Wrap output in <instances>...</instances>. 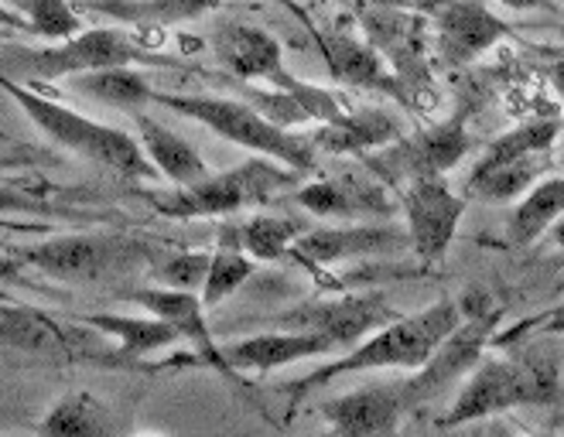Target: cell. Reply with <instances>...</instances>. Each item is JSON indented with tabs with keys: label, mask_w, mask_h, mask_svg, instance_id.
<instances>
[{
	"label": "cell",
	"mask_w": 564,
	"mask_h": 437,
	"mask_svg": "<svg viewBox=\"0 0 564 437\" xmlns=\"http://www.w3.org/2000/svg\"><path fill=\"white\" fill-rule=\"evenodd\" d=\"M24 271V263L14 253H0V281H14Z\"/></svg>",
	"instance_id": "obj_39"
},
{
	"label": "cell",
	"mask_w": 564,
	"mask_h": 437,
	"mask_svg": "<svg viewBox=\"0 0 564 437\" xmlns=\"http://www.w3.org/2000/svg\"><path fill=\"white\" fill-rule=\"evenodd\" d=\"M11 253L28 271H39L62 284H107L134 277L154 256V250L130 232H65V237H52Z\"/></svg>",
	"instance_id": "obj_6"
},
{
	"label": "cell",
	"mask_w": 564,
	"mask_h": 437,
	"mask_svg": "<svg viewBox=\"0 0 564 437\" xmlns=\"http://www.w3.org/2000/svg\"><path fill=\"white\" fill-rule=\"evenodd\" d=\"M297 206L315 219L332 222H359L387 216L390 201L383 198L380 185H367L359 178H322L297 188Z\"/></svg>",
	"instance_id": "obj_21"
},
{
	"label": "cell",
	"mask_w": 564,
	"mask_h": 437,
	"mask_svg": "<svg viewBox=\"0 0 564 437\" xmlns=\"http://www.w3.org/2000/svg\"><path fill=\"white\" fill-rule=\"evenodd\" d=\"M383 4L401 8V11H414V14H421V11H438V8H435L438 0H383Z\"/></svg>",
	"instance_id": "obj_38"
},
{
	"label": "cell",
	"mask_w": 564,
	"mask_h": 437,
	"mask_svg": "<svg viewBox=\"0 0 564 437\" xmlns=\"http://www.w3.org/2000/svg\"><path fill=\"white\" fill-rule=\"evenodd\" d=\"M223 0H99L93 11H104L113 21H123L138 31L169 28L182 21H195L209 11H216Z\"/></svg>",
	"instance_id": "obj_29"
},
{
	"label": "cell",
	"mask_w": 564,
	"mask_h": 437,
	"mask_svg": "<svg viewBox=\"0 0 564 437\" xmlns=\"http://www.w3.org/2000/svg\"><path fill=\"white\" fill-rule=\"evenodd\" d=\"M107 65H169L182 69V62L154 55L144 42L130 39L120 28H83L65 42H48L45 48H0V73L28 83L73 79L79 73L107 69Z\"/></svg>",
	"instance_id": "obj_3"
},
{
	"label": "cell",
	"mask_w": 564,
	"mask_h": 437,
	"mask_svg": "<svg viewBox=\"0 0 564 437\" xmlns=\"http://www.w3.org/2000/svg\"><path fill=\"white\" fill-rule=\"evenodd\" d=\"M130 301H138V305L148 308V315L154 318H164L169 325L178 328V335L185 342H192V362H203L216 373L237 380L240 373L237 369H229L223 349L216 346L213 331H209V321H206V305L203 297L195 291H175V287H138L127 294Z\"/></svg>",
	"instance_id": "obj_15"
},
{
	"label": "cell",
	"mask_w": 564,
	"mask_h": 437,
	"mask_svg": "<svg viewBox=\"0 0 564 437\" xmlns=\"http://www.w3.org/2000/svg\"><path fill=\"white\" fill-rule=\"evenodd\" d=\"M322 417L339 437H380L393 434L404 414L401 383H370L322 403Z\"/></svg>",
	"instance_id": "obj_18"
},
{
	"label": "cell",
	"mask_w": 564,
	"mask_h": 437,
	"mask_svg": "<svg viewBox=\"0 0 564 437\" xmlns=\"http://www.w3.org/2000/svg\"><path fill=\"white\" fill-rule=\"evenodd\" d=\"M28 157L24 154H8V157H0V172H4V167H14V164H24Z\"/></svg>",
	"instance_id": "obj_43"
},
{
	"label": "cell",
	"mask_w": 564,
	"mask_h": 437,
	"mask_svg": "<svg viewBox=\"0 0 564 437\" xmlns=\"http://www.w3.org/2000/svg\"><path fill=\"white\" fill-rule=\"evenodd\" d=\"M253 271H257V260H253V256H247L240 247H223V243H219V250H216L213 260H209L206 284H203V291H198V297H203L206 312H209V308H219L226 297H234V294L253 277Z\"/></svg>",
	"instance_id": "obj_32"
},
{
	"label": "cell",
	"mask_w": 564,
	"mask_h": 437,
	"mask_svg": "<svg viewBox=\"0 0 564 437\" xmlns=\"http://www.w3.org/2000/svg\"><path fill=\"white\" fill-rule=\"evenodd\" d=\"M393 308L380 294H349V297H336V301H318V305H305L294 308L281 318V325L288 328H312L328 335L336 342L339 356L349 352L356 342L367 339L370 331L383 328L387 321H393Z\"/></svg>",
	"instance_id": "obj_13"
},
{
	"label": "cell",
	"mask_w": 564,
	"mask_h": 437,
	"mask_svg": "<svg viewBox=\"0 0 564 437\" xmlns=\"http://www.w3.org/2000/svg\"><path fill=\"white\" fill-rule=\"evenodd\" d=\"M0 342L55 362H96V365H117L113 349L99 346V331L83 325H65L39 308H4L0 312Z\"/></svg>",
	"instance_id": "obj_10"
},
{
	"label": "cell",
	"mask_w": 564,
	"mask_h": 437,
	"mask_svg": "<svg viewBox=\"0 0 564 437\" xmlns=\"http://www.w3.org/2000/svg\"><path fill=\"white\" fill-rule=\"evenodd\" d=\"M401 138V123H397L390 113L383 110H356L349 107L339 120H328L318 123L312 133V148L325 151V154H336V157H362L370 151L387 148L390 141Z\"/></svg>",
	"instance_id": "obj_22"
},
{
	"label": "cell",
	"mask_w": 564,
	"mask_h": 437,
	"mask_svg": "<svg viewBox=\"0 0 564 437\" xmlns=\"http://www.w3.org/2000/svg\"><path fill=\"white\" fill-rule=\"evenodd\" d=\"M14 8L28 21V35L42 42H65L83 31V14L69 0H21Z\"/></svg>",
	"instance_id": "obj_33"
},
{
	"label": "cell",
	"mask_w": 564,
	"mask_h": 437,
	"mask_svg": "<svg viewBox=\"0 0 564 437\" xmlns=\"http://www.w3.org/2000/svg\"><path fill=\"white\" fill-rule=\"evenodd\" d=\"M557 133H561V120L557 117H538V120H527L507 133H500L496 141L486 144L482 157L476 161L473 172H486V167H496V164H507V161H517V157H527V154H544V151H554L557 144Z\"/></svg>",
	"instance_id": "obj_31"
},
{
	"label": "cell",
	"mask_w": 564,
	"mask_h": 437,
	"mask_svg": "<svg viewBox=\"0 0 564 437\" xmlns=\"http://www.w3.org/2000/svg\"><path fill=\"white\" fill-rule=\"evenodd\" d=\"M401 206L408 216V237L411 250L421 263H442L458 222L469 209V195H455L445 175H427L404 185Z\"/></svg>",
	"instance_id": "obj_11"
},
{
	"label": "cell",
	"mask_w": 564,
	"mask_h": 437,
	"mask_svg": "<svg viewBox=\"0 0 564 437\" xmlns=\"http://www.w3.org/2000/svg\"><path fill=\"white\" fill-rule=\"evenodd\" d=\"M134 120H138V141H141L148 161L158 167L161 178H169L172 185H192L209 175V164L182 138V133L158 123L144 110L134 113Z\"/></svg>",
	"instance_id": "obj_24"
},
{
	"label": "cell",
	"mask_w": 564,
	"mask_h": 437,
	"mask_svg": "<svg viewBox=\"0 0 564 437\" xmlns=\"http://www.w3.org/2000/svg\"><path fill=\"white\" fill-rule=\"evenodd\" d=\"M312 39L318 45V52L325 55V65L336 83L343 86H367V89H387L393 99H401L408 107V96L397 83V76L383 65L380 52L370 42L349 39L343 31H322L312 24Z\"/></svg>",
	"instance_id": "obj_19"
},
{
	"label": "cell",
	"mask_w": 564,
	"mask_h": 437,
	"mask_svg": "<svg viewBox=\"0 0 564 437\" xmlns=\"http://www.w3.org/2000/svg\"><path fill=\"white\" fill-rule=\"evenodd\" d=\"M69 83L79 96L93 99V103L123 110L130 117L141 113L154 96V86L144 79V73L138 69V65H107V69L79 73Z\"/></svg>",
	"instance_id": "obj_25"
},
{
	"label": "cell",
	"mask_w": 564,
	"mask_h": 437,
	"mask_svg": "<svg viewBox=\"0 0 564 437\" xmlns=\"http://www.w3.org/2000/svg\"><path fill=\"white\" fill-rule=\"evenodd\" d=\"M510 35L507 21L479 0H452L435 11V45L448 65H469Z\"/></svg>",
	"instance_id": "obj_16"
},
{
	"label": "cell",
	"mask_w": 564,
	"mask_h": 437,
	"mask_svg": "<svg viewBox=\"0 0 564 437\" xmlns=\"http://www.w3.org/2000/svg\"><path fill=\"white\" fill-rule=\"evenodd\" d=\"M547 232H551V240L564 250V216H557V219L551 222V229H547Z\"/></svg>",
	"instance_id": "obj_42"
},
{
	"label": "cell",
	"mask_w": 564,
	"mask_h": 437,
	"mask_svg": "<svg viewBox=\"0 0 564 437\" xmlns=\"http://www.w3.org/2000/svg\"><path fill=\"white\" fill-rule=\"evenodd\" d=\"M557 400V380L551 369L520 359H479L462 383L455 403L438 420L442 430L462 427L479 417H492L517 407H547Z\"/></svg>",
	"instance_id": "obj_7"
},
{
	"label": "cell",
	"mask_w": 564,
	"mask_h": 437,
	"mask_svg": "<svg viewBox=\"0 0 564 437\" xmlns=\"http://www.w3.org/2000/svg\"><path fill=\"white\" fill-rule=\"evenodd\" d=\"M14 209H31V212H48V206H42L39 195H18L14 188H0V212H14Z\"/></svg>",
	"instance_id": "obj_36"
},
{
	"label": "cell",
	"mask_w": 564,
	"mask_h": 437,
	"mask_svg": "<svg viewBox=\"0 0 564 437\" xmlns=\"http://www.w3.org/2000/svg\"><path fill=\"white\" fill-rule=\"evenodd\" d=\"M0 141H8V138H4V133H0Z\"/></svg>",
	"instance_id": "obj_45"
},
{
	"label": "cell",
	"mask_w": 564,
	"mask_h": 437,
	"mask_svg": "<svg viewBox=\"0 0 564 437\" xmlns=\"http://www.w3.org/2000/svg\"><path fill=\"white\" fill-rule=\"evenodd\" d=\"M243 96L250 107H257L281 130H294L302 123H328V120H339L349 110V103L339 92L305 83V79L291 89H253L243 83Z\"/></svg>",
	"instance_id": "obj_20"
},
{
	"label": "cell",
	"mask_w": 564,
	"mask_h": 437,
	"mask_svg": "<svg viewBox=\"0 0 564 437\" xmlns=\"http://www.w3.org/2000/svg\"><path fill=\"white\" fill-rule=\"evenodd\" d=\"M551 164H554V151H544V154H527L507 164L486 167V172H473L466 182V195H476L482 201H513L534 188L547 175Z\"/></svg>",
	"instance_id": "obj_27"
},
{
	"label": "cell",
	"mask_w": 564,
	"mask_h": 437,
	"mask_svg": "<svg viewBox=\"0 0 564 437\" xmlns=\"http://www.w3.org/2000/svg\"><path fill=\"white\" fill-rule=\"evenodd\" d=\"M83 325L96 328L104 339H113L117 349V365H134L144 362L148 356L172 349L182 342V335L175 325H169L164 318H134V315H83Z\"/></svg>",
	"instance_id": "obj_23"
},
{
	"label": "cell",
	"mask_w": 564,
	"mask_h": 437,
	"mask_svg": "<svg viewBox=\"0 0 564 437\" xmlns=\"http://www.w3.org/2000/svg\"><path fill=\"white\" fill-rule=\"evenodd\" d=\"M308 229V222H297L288 216H253L240 226H223L219 243L240 247L247 256L260 263H274L291 253L294 240Z\"/></svg>",
	"instance_id": "obj_26"
},
{
	"label": "cell",
	"mask_w": 564,
	"mask_h": 437,
	"mask_svg": "<svg viewBox=\"0 0 564 437\" xmlns=\"http://www.w3.org/2000/svg\"><path fill=\"white\" fill-rule=\"evenodd\" d=\"M458 321H462V305L448 297L417 315H408V318L397 315L393 321L370 331L367 339L356 342L339 359H332L322 369H315V373L297 380L291 386V414L297 411V400L302 396L349 373H373V369H408V373H414Z\"/></svg>",
	"instance_id": "obj_1"
},
{
	"label": "cell",
	"mask_w": 564,
	"mask_h": 437,
	"mask_svg": "<svg viewBox=\"0 0 564 437\" xmlns=\"http://www.w3.org/2000/svg\"><path fill=\"white\" fill-rule=\"evenodd\" d=\"M297 172L274 157H250L223 175H206L192 185H175L172 192H144L151 209L164 219H216V216H237L243 209L263 206L278 192L291 188Z\"/></svg>",
	"instance_id": "obj_5"
},
{
	"label": "cell",
	"mask_w": 564,
	"mask_h": 437,
	"mask_svg": "<svg viewBox=\"0 0 564 437\" xmlns=\"http://www.w3.org/2000/svg\"><path fill=\"white\" fill-rule=\"evenodd\" d=\"M557 216H564V175H554V178L544 175L517 206L513 222H510V240L520 247L541 240Z\"/></svg>",
	"instance_id": "obj_30"
},
{
	"label": "cell",
	"mask_w": 564,
	"mask_h": 437,
	"mask_svg": "<svg viewBox=\"0 0 564 437\" xmlns=\"http://www.w3.org/2000/svg\"><path fill=\"white\" fill-rule=\"evenodd\" d=\"M397 250H411L408 229L383 226V222H346V226H308L294 240L291 256L308 266V271H328V266L346 260H367V256H387Z\"/></svg>",
	"instance_id": "obj_12"
},
{
	"label": "cell",
	"mask_w": 564,
	"mask_h": 437,
	"mask_svg": "<svg viewBox=\"0 0 564 437\" xmlns=\"http://www.w3.org/2000/svg\"><path fill=\"white\" fill-rule=\"evenodd\" d=\"M530 328H541L544 335H564V305L554 308V312H547V315L527 318L523 325H517V328H510V331H503V335H492V346H496V349H507V346H513V342L520 339V335H527Z\"/></svg>",
	"instance_id": "obj_35"
},
{
	"label": "cell",
	"mask_w": 564,
	"mask_h": 437,
	"mask_svg": "<svg viewBox=\"0 0 564 437\" xmlns=\"http://www.w3.org/2000/svg\"><path fill=\"white\" fill-rule=\"evenodd\" d=\"M547 83H551V89L561 96V103H564V58L547 65Z\"/></svg>",
	"instance_id": "obj_40"
},
{
	"label": "cell",
	"mask_w": 564,
	"mask_h": 437,
	"mask_svg": "<svg viewBox=\"0 0 564 437\" xmlns=\"http://www.w3.org/2000/svg\"><path fill=\"white\" fill-rule=\"evenodd\" d=\"M0 31H21V35H28V21L18 8H8L4 0H0Z\"/></svg>",
	"instance_id": "obj_37"
},
{
	"label": "cell",
	"mask_w": 564,
	"mask_h": 437,
	"mask_svg": "<svg viewBox=\"0 0 564 437\" xmlns=\"http://www.w3.org/2000/svg\"><path fill=\"white\" fill-rule=\"evenodd\" d=\"M209 260L213 253H198V250H188V253H172L158 266V277L164 287H175V291H203L206 284V274H209Z\"/></svg>",
	"instance_id": "obj_34"
},
{
	"label": "cell",
	"mask_w": 564,
	"mask_h": 437,
	"mask_svg": "<svg viewBox=\"0 0 564 437\" xmlns=\"http://www.w3.org/2000/svg\"><path fill=\"white\" fill-rule=\"evenodd\" d=\"M151 103L182 113L195 123H203L206 130L219 133L223 141L247 148L250 154L274 157L288 167H294L297 175L315 172V148L308 138L294 130H281L271 123L257 107H250L247 99H223V96H182V92H158L151 96Z\"/></svg>",
	"instance_id": "obj_4"
},
{
	"label": "cell",
	"mask_w": 564,
	"mask_h": 437,
	"mask_svg": "<svg viewBox=\"0 0 564 437\" xmlns=\"http://www.w3.org/2000/svg\"><path fill=\"white\" fill-rule=\"evenodd\" d=\"M554 151H557V157H554V161L564 167V123H561V133H557V144H554Z\"/></svg>",
	"instance_id": "obj_44"
},
{
	"label": "cell",
	"mask_w": 564,
	"mask_h": 437,
	"mask_svg": "<svg viewBox=\"0 0 564 437\" xmlns=\"http://www.w3.org/2000/svg\"><path fill=\"white\" fill-rule=\"evenodd\" d=\"M503 8H510V11H534V8H541L544 0H500Z\"/></svg>",
	"instance_id": "obj_41"
},
{
	"label": "cell",
	"mask_w": 564,
	"mask_h": 437,
	"mask_svg": "<svg viewBox=\"0 0 564 437\" xmlns=\"http://www.w3.org/2000/svg\"><path fill=\"white\" fill-rule=\"evenodd\" d=\"M458 305H462V321L435 346V352L424 359V365L414 369L411 380L401 383L404 411L435 400L452 383L466 380L486 356V349L492 346V335L500 328V315H503L500 308H492V297L473 291Z\"/></svg>",
	"instance_id": "obj_8"
},
{
	"label": "cell",
	"mask_w": 564,
	"mask_h": 437,
	"mask_svg": "<svg viewBox=\"0 0 564 437\" xmlns=\"http://www.w3.org/2000/svg\"><path fill=\"white\" fill-rule=\"evenodd\" d=\"M0 89L14 99V103L28 113V120L35 123L52 144L73 151V154L107 167L113 175H123V178H161L158 167L148 161L141 141L130 138L127 130L89 120L69 107L55 103V99L35 92L31 86H21L18 79H11L4 73H0Z\"/></svg>",
	"instance_id": "obj_2"
},
{
	"label": "cell",
	"mask_w": 564,
	"mask_h": 437,
	"mask_svg": "<svg viewBox=\"0 0 564 437\" xmlns=\"http://www.w3.org/2000/svg\"><path fill=\"white\" fill-rule=\"evenodd\" d=\"M42 434H58V437H110L120 434L113 411L107 403H99L93 393H65L55 400L48 414L39 424Z\"/></svg>",
	"instance_id": "obj_28"
},
{
	"label": "cell",
	"mask_w": 564,
	"mask_h": 437,
	"mask_svg": "<svg viewBox=\"0 0 564 437\" xmlns=\"http://www.w3.org/2000/svg\"><path fill=\"white\" fill-rule=\"evenodd\" d=\"M216 58L240 83H268V89H291L297 79L288 65L281 42L253 24H229L216 35Z\"/></svg>",
	"instance_id": "obj_14"
},
{
	"label": "cell",
	"mask_w": 564,
	"mask_h": 437,
	"mask_svg": "<svg viewBox=\"0 0 564 437\" xmlns=\"http://www.w3.org/2000/svg\"><path fill=\"white\" fill-rule=\"evenodd\" d=\"M466 117V110H455L448 120L435 127H424L411 133V138H397L380 151L362 154V164L387 185H408L427 175H448L473 148Z\"/></svg>",
	"instance_id": "obj_9"
},
{
	"label": "cell",
	"mask_w": 564,
	"mask_h": 437,
	"mask_svg": "<svg viewBox=\"0 0 564 437\" xmlns=\"http://www.w3.org/2000/svg\"><path fill=\"white\" fill-rule=\"evenodd\" d=\"M229 369L237 373H257L268 376L274 369L305 362V359H322V356H339L336 342L322 331L312 328H291V331H263V335H250L243 342H234L223 349Z\"/></svg>",
	"instance_id": "obj_17"
}]
</instances>
